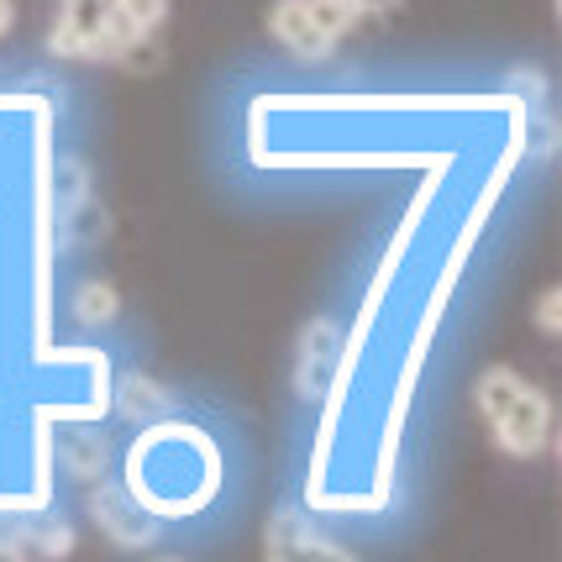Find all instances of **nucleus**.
<instances>
[{
    "label": "nucleus",
    "instance_id": "obj_1",
    "mask_svg": "<svg viewBox=\"0 0 562 562\" xmlns=\"http://www.w3.org/2000/svg\"><path fill=\"white\" fill-rule=\"evenodd\" d=\"M473 405H479V416L490 426L494 447L510 452V458H537L541 447L552 441V405H547V394L531 390L510 368L479 373Z\"/></svg>",
    "mask_w": 562,
    "mask_h": 562
},
{
    "label": "nucleus",
    "instance_id": "obj_2",
    "mask_svg": "<svg viewBox=\"0 0 562 562\" xmlns=\"http://www.w3.org/2000/svg\"><path fill=\"white\" fill-rule=\"evenodd\" d=\"M269 37L279 48H290L294 58H305V64H316V58H326V53L337 48V43L316 26V16H311L305 0H273L269 5Z\"/></svg>",
    "mask_w": 562,
    "mask_h": 562
},
{
    "label": "nucleus",
    "instance_id": "obj_3",
    "mask_svg": "<svg viewBox=\"0 0 562 562\" xmlns=\"http://www.w3.org/2000/svg\"><path fill=\"white\" fill-rule=\"evenodd\" d=\"M337 352H342V331L331 326V321H311L305 331H300V363H294V384L300 394H326L331 384V368H337Z\"/></svg>",
    "mask_w": 562,
    "mask_h": 562
},
{
    "label": "nucleus",
    "instance_id": "obj_4",
    "mask_svg": "<svg viewBox=\"0 0 562 562\" xmlns=\"http://www.w3.org/2000/svg\"><path fill=\"white\" fill-rule=\"evenodd\" d=\"M90 510H95V520L105 526V537L126 541V547H143V541L153 537V520L137 510V499H126V494H116V490H100L95 499H90Z\"/></svg>",
    "mask_w": 562,
    "mask_h": 562
},
{
    "label": "nucleus",
    "instance_id": "obj_5",
    "mask_svg": "<svg viewBox=\"0 0 562 562\" xmlns=\"http://www.w3.org/2000/svg\"><path fill=\"white\" fill-rule=\"evenodd\" d=\"M122 311V294L111 290V284H85V290L74 294V316L85 321V326H111Z\"/></svg>",
    "mask_w": 562,
    "mask_h": 562
},
{
    "label": "nucleus",
    "instance_id": "obj_6",
    "mask_svg": "<svg viewBox=\"0 0 562 562\" xmlns=\"http://www.w3.org/2000/svg\"><path fill=\"white\" fill-rule=\"evenodd\" d=\"M305 5H311L316 26L331 37V43H337V37H347V32H352V22L363 16V11H358V0H305Z\"/></svg>",
    "mask_w": 562,
    "mask_h": 562
},
{
    "label": "nucleus",
    "instance_id": "obj_7",
    "mask_svg": "<svg viewBox=\"0 0 562 562\" xmlns=\"http://www.w3.org/2000/svg\"><path fill=\"white\" fill-rule=\"evenodd\" d=\"M164 390L153 384V379H143V373H126L122 379V411H132V416H164Z\"/></svg>",
    "mask_w": 562,
    "mask_h": 562
},
{
    "label": "nucleus",
    "instance_id": "obj_8",
    "mask_svg": "<svg viewBox=\"0 0 562 562\" xmlns=\"http://www.w3.org/2000/svg\"><path fill=\"white\" fill-rule=\"evenodd\" d=\"M122 16H132V22L143 26V32H153V26H164V16H169V0H111Z\"/></svg>",
    "mask_w": 562,
    "mask_h": 562
},
{
    "label": "nucleus",
    "instance_id": "obj_9",
    "mask_svg": "<svg viewBox=\"0 0 562 562\" xmlns=\"http://www.w3.org/2000/svg\"><path fill=\"white\" fill-rule=\"evenodd\" d=\"M100 452H105L100 441H85V447H74V468H79L85 479H90V473H100V468H105V458H100Z\"/></svg>",
    "mask_w": 562,
    "mask_h": 562
},
{
    "label": "nucleus",
    "instance_id": "obj_10",
    "mask_svg": "<svg viewBox=\"0 0 562 562\" xmlns=\"http://www.w3.org/2000/svg\"><path fill=\"white\" fill-rule=\"evenodd\" d=\"M558 311H562V294H558V290H547V294L537 300V326L558 331Z\"/></svg>",
    "mask_w": 562,
    "mask_h": 562
},
{
    "label": "nucleus",
    "instance_id": "obj_11",
    "mask_svg": "<svg viewBox=\"0 0 562 562\" xmlns=\"http://www.w3.org/2000/svg\"><path fill=\"white\" fill-rule=\"evenodd\" d=\"M11 22H16V5H11V0H0V37L11 32Z\"/></svg>",
    "mask_w": 562,
    "mask_h": 562
},
{
    "label": "nucleus",
    "instance_id": "obj_12",
    "mask_svg": "<svg viewBox=\"0 0 562 562\" xmlns=\"http://www.w3.org/2000/svg\"><path fill=\"white\" fill-rule=\"evenodd\" d=\"M394 5H400V0H358V11H363V16L368 11H394Z\"/></svg>",
    "mask_w": 562,
    "mask_h": 562
}]
</instances>
